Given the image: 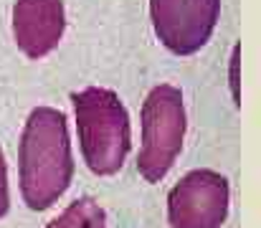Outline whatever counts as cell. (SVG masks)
I'll list each match as a JSON object with an SVG mask.
<instances>
[{
    "label": "cell",
    "instance_id": "3957f363",
    "mask_svg": "<svg viewBox=\"0 0 261 228\" xmlns=\"http://www.w3.org/2000/svg\"><path fill=\"white\" fill-rule=\"evenodd\" d=\"M185 137V104L178 86L160 84L142 104V147L137 170L147 182H160L175 165Z\"/></svg>",
    "mask_w": 261,
    "mask_h": 228
},
{
    "label": "cell",
    "instance_id": "7a4b0ae2",
    "mask_svg": "<svg viewBox=\"0 0 261 228\" xmlns=\"http://www.w3.org/2000/svg\"><path fill=\"white\" fill-rule=\"evenodd\" d=\"M76 109L82 155L94 175H114L130 155V114L120 96L102 86H89L71 96Z\"/></svg>",
    "mask_w": 261,
    "mask_h": 228
},
{
    "label": "cell",
    "instance_id": "5b68a950",
    "mask_svg": "<svg viewBox=\"0 0 261 228\" xmlns=\"http://www.w3.org/2000/svg\"><path fill=\"white\" fill-rule=\"evenodd\" d=\"M155 33L178 56L200 51L216 28L220 0H150Z\"/></svg>",
    "mask_w": 261,
    "mask_h": 228
},
{
    "label": "cell",
    "instance_id": "ba28073f",
    "mask_svg": "<svg viewBox=\"0 0 261 228\" xmlns=\"http://www.w3.org/2000/svg\"><path fill=\"white\" fill-rule=\"evenodd\" d=\"M10 208V193H8V170H6V158L0 150V218H3Z\"/></svg>",
    "mask_w": 261,
    "mask_h": 228
},
{
    "label": "cell",
    "instance_id": "277c9868",
    "mask_svg": "<svg viewBox=\"0 0 261 228\" xmlns=\"http://www.w3.org/2000/svg\"><path fill=\"white\" fill-rule=\"evenodd\" d=\"M228 180L216 170H193L168 196L172 228H220L228 216Z\"/></svg>",
    "mask_w": 261,
    "mask_h": 228
},
{
    "label": "cell",
    "instance_id": "8992f818",
    "mask_svg": "<svg viewBox=\"0 0 261 228\" xmlns=\"http://www.w3.org/2000/svg\"><path fill=\"white\" fill-rule=\"evenodd\" d=\"M61 0H18L13 8V36L28 58L48 56L64 36Z\"/></svg>",
    "mask_w": 261,
    "mask_h": 228
},
{
    "label": "cell",
    "instance_id": "6da1fadb",
    "mask_svg": "<svg viewBox=\"0 0 261 228\" xmlns=\"http://www.w3.org/2000/svg\"><path fill=\"white\" fill-rule=\"evenodd\" d=\"M20 196L30 210L51 208L71 185L74 158L64 112L38 106L23 127L20 152Z\"/></svg>",
    "mask_w": 261,
    "mask_h": 228
},
{
    "label": "cell",
    "instance_id": "52a82bcc",
    "mask_svg": "<svg viewBox=\"0 0 261 228\" xmlns=\"http://www.w3.org/2000/svg\"><path fill=\"white\" fill-rule=\"evenodd\" d=\"M46 228H106V216L94 198H79Z\"/></svg>",
    "mask_w": 261,
    "mask_h": 228
}]
</instances>
